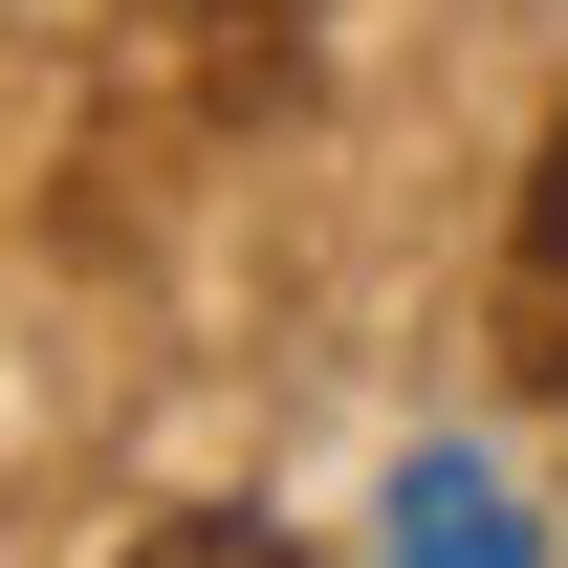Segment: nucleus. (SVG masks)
Segmentation results:
<instances>
[{
    "instance_id": "f257e3e1",
    "label": "nucleus",
    "mask_w": 568,
    "mask_h": 568,
    "mask_svg": "<svg viewBox=\"0 0 568 568\" xmlns=\"http://www.w3.org/2000/svg\"><path fill=\"white\" fill-rule=\"evenodd\" d=\"M503 372L568 416V110H547V153H525V219H503Z\"/></svg>"
},
{
    "instance_id": "f03ea898",
    "label": "nucleus",
    "mask_w": 568,
    "mask_h": 568,
    "mask_svg": "<svg viewBox=\"0 0 568 568\" xmlns=\"http://www.w3.org/2000/svg\"><path fill=\"white\" fill-rule=\"evenodd\" d=\"M394 568H525V525H503L481 459H416V481H394Z\"/></svg>"
},
{
    "instance_id": "7ed1b4c3",
    "label": "nucleus",
    "mask_w": 568,
    "mask_h": 568,
    "mask_svg": "<svg viewBox=\"0 0 568 568\" xmlns=\"http://www.w3.org/2000/svg\"><path fill=\"white\" fill-rule=\"evenodd\" d=\"M132 568H306V547H284V525H153Z\"/></svg>"
},
{
    "instance_id": "20e7f679",
    "label": "nucleus",
    "mask_w": 568,
    "mask_h": 568,
    "mask_svg": "<svg viewBox=\"0 0 568 568\" xmlns=\"http://www.w3.org/2000/svg\"><path fill=\"white\" fill-rule=\"evenodd\" d=\"M197 22H284V0H197Z\"/></svg>"
}]
</instances>
